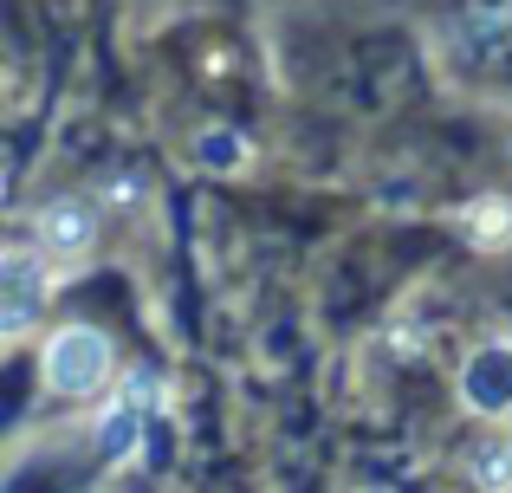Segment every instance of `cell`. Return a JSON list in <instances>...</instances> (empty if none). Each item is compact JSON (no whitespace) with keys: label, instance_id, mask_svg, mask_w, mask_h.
<instances>
[{"label":"cell","instance_id":"6da1fadb","mask_svg":"<svg viewBox=\"0 0 512 493\" xmlns=\"http://www.w3.org/2000/svg\"><path fill=\"white\" fill-rule=\"evenodd\" d=\"M111 370H117V344L104 338L98 325H59V331H46V344H39V377H46L52 396L91 403V396H104Z\"/></svg>","mask_w":512,"mask_h":493},{"label":"cell","instance_id":"7a4b0ae2","mask_svg":"<svg viewBox=\"0 0 512 493\" xmlns=\"http://www.w3.org/2000/svg\"><path fill=\"white\" fill-rule=\"evenodd\" d=\"M46 318V260L39 253H0V344L26 338Z\"/></svg>","mask_w":512,"mask_h":493},{"label":"cell","instance_id":"3957f363","mask_svg":"<svg viewBox=\"0 0 512 493\" xmlns=\"http://www.w3.org/2000/svg\"><path fill=\"white\" fill-rule=\"evenodd\" d=\"M461 403L474 416H512V344L493 338L461 364Z\"/></svg>","mask_w":512,"mask_h":493},{"label":"cell","instance_id":"277c9868","mask_svg":"<svg viewBox=\"0 0 512 493\" xmlns=\"http://www.w3.org/2000/svg\"><path fill=\"white\" fill-rule=\"evenodd\" d=\"M33 234H39V253H46V260H78V253L98 241V208H91L85 195H59V202L39 208Z\"/></svg>","mask_w":512,"mask_h":493},{"label":"cell","instance_id":"5b68a950","mask_svg":"<svg viewBox=\"0 0 512 493\" xmlns=\"http://www.w3.org/2000/svg\"><path fill=\"white\" fill-rule=\"evenodd\" d=\"M143 403H150V390H143V377L130 383L124 396H111V409L98 416V455L104 461H130L143 442Z\"/></svg>","mask_w":512,"mask_h":493},{"label":"cell","instance_id":"8992f818","mask_svg":"<svg viewBox=\"0 0 512 493\" xmlns=\"http://www.w3.org/2000/svg\"><path fill=\"white\" fill-rule=\"evenodd\" d=\"M467 228H474V241H480V247H506V241H512V208L487 195V202L467 208Z\"/></svg>","mask_w":512,"mask_h":493},{"label":"cell","instance_id":"52a82bcc","mask_svg":"<svg viewBox=\"0 0 512 493\" xmlns=\"http://www.w3.org/2000/svg\"><path fill=\"white\" fill-rule=\"evenodd\" d=\"M474 481L487 487V493H512V448H506V442L480 448V461H474Z\"/></svg>","mask_w":512,"mask_h":493},{"label":"cell","instance_id":"ba28073f","mask_svg":"<svg viewBox=\"0 0 512 493\" xmlns=\"http://www.w3.org/2000/svg\"><path fill=\"white\" fill-rule=\"evenodd\" d=\"M195 156H201V163H240L247 150H240V143H221V137H201V143H195Z\"/></svg>","mask_w":512,"mask_h":493}]
</instances>
